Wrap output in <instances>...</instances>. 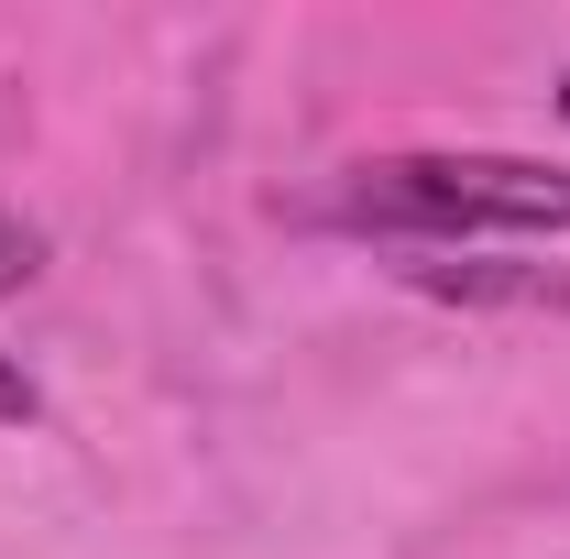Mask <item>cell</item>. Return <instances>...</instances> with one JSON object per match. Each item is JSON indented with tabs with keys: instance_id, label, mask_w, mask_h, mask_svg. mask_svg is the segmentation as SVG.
<instances>
[{
	"instance_id": "6da1fadb",
	"label": "cell",
	"mask_w": 570,
	"mask_h": 559,
	"mask_svg": "<svg viewBox=\"0 0 570 559\" xmlns=\"http://www.w3.org/2000/svg\"><path fill=\"white\" fill-rule=\"evenodd\" d=\"M341 219L352 231H417V242L570 231V165H538V154H373L341 176Z\"/></svg>"
},
{
	"instance_id": "7a4b0ae2",
	"label": "cell",
	"mask_w": 570,
	"mask_h": 559,
	"mask_svg": "<svg viewBox=\"0 0 570 559\" xmlns=\"http://www.w3.org/2000/svg\"><path fill=\"white\" fill-rule=\"evenodd\" d=\"M417 296H450V307H570V275L560 264H406Z\"/></svg>"
},
{
	"instance_id": "3957f363",
	"label": "cell",
	"mask_w": 570,
	"mask_h": 559,
	"mask_svg": "<svg viewBox=\"0 0 570 559\" xmlns=\"http://www.w3.org/2000/svg\"><path fill=\"white\" fill-rule=\"evenodd\" d=\"M33 275H45V231L0 209V296H11V285H33Z\"/></svg>"
},
{
	"instance_id": "277c9868",
	"label": "cell",
	"mask_w": 570,
	"mask_h": 559,
	"mask_svg": "<svg viewBox=\"0 0 570 559\" xmlns=\"http://www.w3.org/2000/svg\"><path fill=\"white\" fill-rule=\"evenodd\" d=\"M33 418H45V395H33V373L0 351V428H33Z\"/></svg>"
},
{
	"instance_id": "5b68a950",
	"label": "cell",
	"mask_w": 570,
	"mask_h": 559,
	"mask_svg": "<svg viewBox=\"0 0 570 559\" xmlns=\"http://www.w3.org/2000/svg\"><path fill=\"white\" fill-rule=\"evenodd\" d=\"M560 110H570V77H560Z\"/></svg>"
}]
</instances>
